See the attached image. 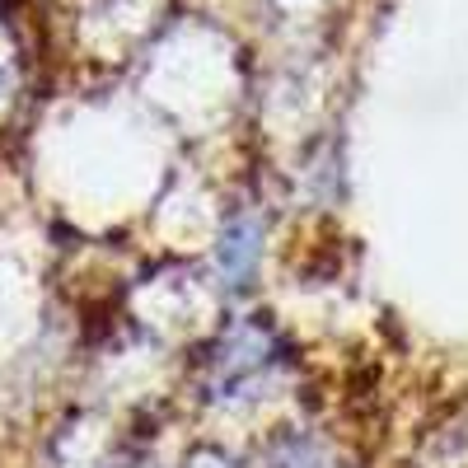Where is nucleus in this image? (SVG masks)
Returning a JSON list of instances; mask_svg holds the SVG:
<instances>
[{"instance_id":"1","label":"nucleus","mask_w":468,"mask_h":468,"mask_svg":"<svg viewBox=\"0 0 468 468\" xmlns=\"http://www.w3.org/2000/svg\"><path fill=\"white\" fill-rule=\"evenodd\" d=\"M258 253H262V229H258V220L239 216L225 229V239H220V271H225V282L239 286L249 271L258 267Z\"/></svg>"}]
</instances>
